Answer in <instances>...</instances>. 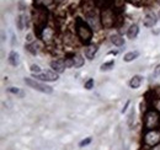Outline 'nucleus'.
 Masks as SVG:
<instances>
[{
  "instance_id": "1",
  "label": "nucleus",
  "mask_w": 160,
  "mask_h": 150,
  "mask_svg": "<svg viewBox=\"0 0 160 150\" xmlns=\"http://www.w3.org/2000/svg\"><path fill=\"white\" fill-rule=\"evenodd\" d=\"M75 27H77V33H78V37L79 39L84 43V44H90L91 39H92V28L80 18L77 19L75 22Z\"/></svg>"
},
{
  "instance_id": "2",
  "label": "nucleus",
  "mask_w": 160,
  "mask_h": 150,
  "mask_svg": "<svg viewBox=\"0 0 160 150\" xmlns=\"http://www.w3.org/2000/svg\"><path fill=\"white\" fill-rule=\"evenodd\" d=\"M143 124L147 131L150 129H158L160 127V114L155 110H148L144 113L143 117Z\"/></svg>"
},
{
  "instance_id": "3",
  "label": "nucleus",
  "mask_w": 160,
  "mask_h": 150,
  "mask_svg": "<svg viewBox=\"0 0 160 150\" xmlns=\"http://www.w3.org/2000/svg\"><path fill=\"white\" fill-rule=\"evenodd\" d=\"M47 9H44L43 6L37 8L33 12V22H35V28L38 31V36L41 37L42 31L46 28V23H47Z\"/></svg>"
},
{
  "instance_id": "4",
  "label": "nucleus",
  "mask_w": 160,
  "mask_h": 150,
  "mask_svg": "<svg viewBox=\"0 0 160 150\" xmlns=\"http://www.w3.org/2000/svg\"><path fill=\"white\" fill-rule=\"evenodd\" d=\"M25 84L27 86H30L31 89L36 90V91H40L43 94H52L53 92V89L46 84H42L41 81H38L37 79H31V78H25Z\"/></svg>"
},
{
  "instance_id": "5",
  "label": "nucleus",
  "mask_w": 160,
  "mask_h": 150,
  "mask_svg": "<svg viewBox=\"0 0 160 150\" xmlns=\"http://www.w3.org/2000/svg\"><path fill=\"white\" fill-rule=\"evenodd\" d=\"M143 140H144V144L147 147H154L157 144L160 143V132L158 129H150V131H147L144 137H143Z\"/></svg>"
},
{
  "instance_id": "6",
  "label": "nucleus",
  "mask_w": 160,
  "mask_h": 150,
  "mask_svg": "<svg viewBox=\"0 0 160 150\" xmlns=\"http://www.w3.org/2000/svg\"><path fill=\"white\" fill-rule=\"evenodd\" d=\"M115 22H116V18H115V14H113L112 10L103 9L101 11V23H102L103 27L111 28V27H113Z\"/></svg>"
},
{
  "instance_id": "7",
  "label": "nucleus",
  "mask_w": 160,
  "mask_h": 150,
  "mask_svg": "<svg viewBox=\"0 0 160 150\" xmlns=\"http://www.w3.org/2000/svg\"><path fill=\"white\" fill-rule=\"evenodd\" d=\"M32 78L33 79H37L40 81H57L58 78H59V74L54 70H47L44 73H40V74H32Z\"/></svg>"
},
{
  "instance_id": "8",
  "label": "nucleus",
  "mask_w": 160,
  "mask_h": 150,
  "mask_svg": "<svg viewBox=\"0 0 160 150\" xmlns=\"http://www.w3.org/2000/svg\"><path fill=\"white\" fill-rule=\"evenodd\" d=\"M51 68H52L54 72H57L58 74L63 73V72L67 69L65 60H63V59H58V60H53V62H51Z\"/></svg>"
},
{
  "instance_id": "9",
  "label": "nucleus",
  "mask_w": 160,
  "mask_h": 150,
  "mask_svg": "<svg viewBox=\"0 0 160 150\" xmlns=\"http://www.w3.org/2000/svg\"><path fill=\"white\" fill-rule=\"evenodd\" d=\"M98 51H99V46H98V44H95V43L88 44V47L85 48V57H86L89 60H92L94 57L96 56Z\"/></svg>"
},
{
  "instance_id": "10",
  "label": "nucleus",
  "mask_w": 160,
  "mask_h": 150,
  "mask_svg": "<svg viewBox=\"0 0 160 150\" xmlns=\"http://www.w3.org/2000/svg\"><path fill=\"white\" fill-rule=\"evenodd\" d=\"M157 15L155 14H153V12H149L145 18H144V20H143V23H144V26L145 27H153L155 23H157Z\"/></svg>"
},
{
  "instance_id": "11",
  "label": "nucleus",
  "mask_w": 160,
  "mask_h": 150,
  "mask_svg": "<svg viewBox=\"0 0 160 150\" xmlns=\"http://www.w3.org/2000/svg\"><path fill=\"white\" fill-rule=\"evenodd\" d=\"M8 62H9L10 65L18 67L19 63H20V56H19V53L15 52V51H11L10 54H9V58H8Z\"/></svg>"
},
{
  "instance_id": "12",
  "label": "nucleus",
  "mask_w": 160,
  "mask_h": 150,
  "mask_svg": "<svg viewBox=\"0 0 160 150\" xmlns=\"http://www.w3.org/2000/svg\"><path fill=\"white\" fill-rule=\"evenodd\" d=\"M138 33H139V26H138L137 23H134V25H132V26L128 28V31H127V37L129 38V39H134V38L138 36Z\"/></svg>"
},
{
  "instance_id": "13",
  "label": "nucleus",
  "mask_w": 160,
  "mask_h": 150,
  "mask_svg": "<svg viewBox=\"0 0 160 150\" xmlns=\"http://www.w3.org/2000/svg\"><path fill=\"white\" fill-rule=\"evenodd\" d=\"M143 82V78L140 75H134L131 80H129V88L131 89H138Z\"/></svg>"
},
{
  "instance_id": "14",
  "label": "nucleus",
  "mask_w": 160,
  "mask_h": 150,
  "mask_svg": "<svg viewBox=\"0 0 160 150\" xmlns=\"http://www.w3.org/2000/svg\"><path fill=\"white\" fill-rule=\"evenodd\" d=\"M40 48H41V46L38 42H32V43L27 44V47H26V49H27L31 54H33V56H36V54L38 53V49H40Z\"/></svg>"
},
{
  "instance_id": "15",
  "label": "nucleus",
  "mask_w": 160,
  "mask_h": 150,
  "mask_svg": "<svg viewBox=\"0 0 160 150\" xmlns=\"http://www.w3.org/2000/svg\"><path fill=\"white\" fill-rule=\"evenodd\" d=\"M138 57H139V52H138V51H133V52L126 53L124 57H123V60H124L126 63H129V62H133L134 59H137Z\"/></svg>"
},
{
  "instance_id": "16",
  "label": "nucleus",
  "mask_w": 160,
  "mask_h": 150,
  "mask_svg": "<svg viewBox=\"0 0 160 150\" xmlns=\"http://www.w3.org/2000/svg\"><path fill=\"white\" fill-rule=\"evenodd\" d=\"M95 0H84L82 1V8H84V11L85 12H90L91 10H94V6H95Z\"/></svg>"
},
{
  "instance_id": "17",
  "label": "nucleus",
  "mask_w": 160,
  "mask_h": 150,
  "mask_svg": "<svg viewBox=\"0 0 160 150\" xmlns=\"http://www.w3.org/2000/svg\"><path fill=\"white\" fill-rule=\"evenodd\" d=\"M84 65V59L80 54H74L73 56V67L75 68H81Z\"/></svg>"
},
{
  "instance_id": "18",
  "label": "nucleus",
  "mask_w": 160,
  "mask_h": 150,
  "mask_svg": "<svg viewBox=\"0 0 160 150\" xmlns=\"http://www.w3.org/2000/svg\"><path fill=\"white\" fill-rule=\"evenodd\" d=\"M111 42H112L115 46H117V47H121V46L124 44V39H123V37L120 36V35H112V36H111Z\"/></svg>"
},
{
  "instance_id": "19",
  "label": "nucleus",
  "mask_w": 160,
  "mask_h": 150,
  "mask_svg": "<svg viewBox=\"0 0 160 150\" xmlns=\"http://www.w3.org/2000/svg\"><path fill=\"white\" fill-rule=\"evenodd\" d=\"M115 65V60H110V62H105L103 64H101L100 70L101 72H107V70H111Z\"/></svg>"
},
{
  "instance_id": "20",
  "label": "nucleus",
  "mask_w": 160,
  "mask_h": 150,
  "mask_svg": "<svg viewBox=\"0 0 160 150\" xmlns=\"http://www.w3.org/2000/svg\"><path fill=\"white\" fill-rule=\"evenodd\" d=\"M16 21H18V28H19V30H23V27L26 26V20H25V16H23V15H20Z\"/></svg>"
},
{
  "instance_id": "21",
  "label": "nucleus",
  "mask_w": 160,
  "mask_h": 150,
  "mask_svg": "<svg viewBox=\"0 0 160 150\" xmlns=\"http://www.w3.org/2000/svg\"><path fill=\"white\" fill-rule=\"evenodd\" d=\"M94 79H88V81H85V84H84V88L86 89V90H91L92 88H94Z\"/></svg>"
},
{
  "instance_id": "22",
  "label": "nucleus",
  "mask_w": 160,
  "mask_h": 150,
  "mask_svg": "<svg viewBox=\"0 0 160 150\" xmlns=\"http://www.w3.org/2000/svg\"><path fill=\"white\" fill-rule=\"evenodd\" d=\"M30 70H31V73H32V74H40L41 67L40 65H37V64H32V65L30 67Z\"/></svg>"
},
{
  "instance_id": "23",
  "label": "nucleus",
  "mask_w": 160,
  "mask_h": 150,
  "mask_svg": "<svg viewBox=\"0 0 160 150\" xmlns=\"http://www.w3.org/2000/svg\"><path fill=\"white\" fill-rule=\"evenodd\" d=\"M90 143H91V137H89V138H86V139H82V140L79 143V147L80 148H84V147L89 145Z\"/></svg>"
},
{
  "instance_id": "24",
  "label": "nucleus",
  "mask_w": 160,
  "mask_h": 150,
  "mask_svg": "<svg viewBox=\"0 0 160 150\" xmlns=\"http://www.w3.org/2000/svg\"><path fill=\"white\" fill-rule=\"evenodd\" d=\"M8 92L14 94V95L21 94V91H20V89H19V88H9V89H8ZM21 95H22V94H21Z\"/></svg>"
},
{
  "instance_id": "25",
  "label": "nucleus",
  "mask_w": 160,
  "mask_h": 150,
  "mask_svg": "<svg viewBox=\"0 0 160 150\" xmlns=\"http://www.w3.org/2000/svg\"><path fill=\"white\" fill-rule=\"evenodd\" d=\"M153 76H154V78L160 76V64H158V65L155 67V69H154V72H153Z\"/></svg>"
},
{
  "instance_id": "26",
  "label": "nucleus",
  "mask_w": 160,
  "mask_h": 150,
  "mask_svg": "<svg viewBox=\"0 0 160 150\" xmlns=\"http://www.w3.org/2000/svg\"><path fill=\"white\" fill-rule=\"evenodd\" d=\"M150 150H160V143L159 144H157V145H154V147H152V149Z\"/></svg>"
},
{
  "instance_id": "27",
  "label": "nucleus",
  "mask_w": 160,
  "mask_h": 150,
  "mask_svg": "<svg viewBox=\"0 0 160 150\" xmlns=\"http://www.w3.org/2000/svg\"><path fill=\"white\" fill-rule=\"evenodd\" d=\"M129 106V101H127V103H126V106L123 107V110H122V113H124L126 111H127V107Z\"/></svg>"
},
{
  "instance_id": "28",
  "label": "nucleus",
  "mask_w": 160,
  "mask_h": 150,
  "mask_svg": "<svg viewBox=\"0 0 160 150\" xmlns=\"http://www.w3.org/2000/svg\"><path fill=\"white\" fill-rule=\"evenodd\" d=\"M155 106H157V108L160 111V100L158 101V102H155Z\"/></svg>"
},
{
  "instance_id": "29",
  "label": "nucleus",
  "mask_w": 160,
  "mask_h": 150,
  "mask_svg": "<svg viewBox=\"0 0 160 150\" xmlns=\"http://www.w3.org/2000/svg\"><path fill=\"white\" fill-rule=\"evenodd\" d=\"M110 54H118V51H112V52H110Z\"/></svg>"
},
{
  "instance_id": "30",
  "label": "nucleus",
  "mask_w": 160,
  "mask_h": 150,
  "mask_svg": "<svg viewBox=\"0 0 160 150\" xmlns=\"http://www.w3.org/2000/svg\"><path fill=\"white\" fill-rule=\"evenodd\" d=\"M54 1H56V2H57V4H59V2H62V1H63V0H54Z\"/></svg>"
},
{
  "instance_id": "31",
  "label": "nucleus",
  "mask_w": 160,
  "mask_h": 150,
  "mask_svg": "<svg viewBox=\"0 0 160 150\" xmlns=\"http://www.w3.org/2000/svg\"><path fill=\"white\" fill-rule=\"evenodd\" d=\"M132 1H133V2H134V1H139V0H132Z\"/></svg>"
}]
</instances>
